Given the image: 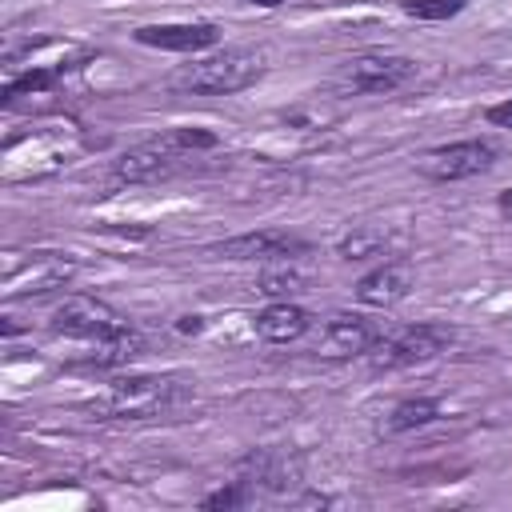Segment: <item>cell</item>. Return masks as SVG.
<instances>
[{
  "label": "cell",
  "instance_id": "obj_14",
  "mask_svg": "<svg viewBox=\"0 0 512 512\" xmlns=\"http://www.w3.org/2000/svg\"><path fill=\"white\" fill-rule=\"evenodd\" d=\"M308 324H312V316L300 308V304H288V300H276V304H268L256 320H252V328H256V336H264V340H272V344H288V340H300L304 332H308Z\"/></svg>",
  "mask_w": 512,
  "mask_h": 512
},
{
  "label": "cell",
  "instance_id": "obj_13",
  "mask_svg": "<svg viewBox=\"0 0 512 512\" xmlns=\"http://www.w3.org/2000/svg\"><path fill=\"white\" fill-rule=\"evenodd\" d=\"M136 40L168 52H200L220 40V28L216 24H148V28H136Z\"/></svg>",
  "mask_w": 512,
  "mask_h": 512
},
{
  "label": "cell",
  "instance_id": "obj_12",
  "mask_svg": "<svg viewBox=\"0 0 512 512\" xmlns=\"http://www.w3.org/2000/svg\"><path fill=\"white\" fill-rule=\"evenodd\" d=\"M412 268L404 264V260H384L380 268H372L360 284H356V296H360V304H368V308H392V304H400L408 292H412Z\"/></svg>",
  "mask_w": 512,
  "mask_h": 512
},
{
  "label": "cell",
  "instance_id": "obj_10",
  "mask_svg": "<svg viewBox=\"0 0 512 512\" xmlns=\"http://www.w3.org/2000/svg\"><path fill=\"white\" fill-rule=\"evenodd\" d=\"M212 252L224 260H288V256H304L308 244L288 232L264 228V232H244V236L220 240V244H212Z\"/></svg>",
  "mask_w": 512,
  "mask_h": 512
},
{
  "label": "cell",
  "instance_id": "obj_23",
  "mask_svg": "<svg viewBox=\"0 0 512 512\" xmlns=\"http://www.w3.org/2000/svg\"><path fill=\"white\" fill-rule=\"evenodd\" d=\"M248 4H264V8H276V4H284V0H248Z\"/></svg>",
  "mask_w": 512,
  "mask_h": 512
},
{
  "label": "cell",
  "instance_id": "obj_15",
  "mask_svg": "<svg viewBox=\"0 0 512 512\" xmlns=\"http://www.w3.org/2000/svg\"><path fill=\"white\" fill-rule=\"evenodd\" d=\"M440 416V404L436 400H428V396H408V400H400V404H392L388 412H384V420H380V432L384 436H396V432H412V428H424V424H432Z\"/></svg>",
  "mask_w": 512,
  "mask_h": 512
},
{
  "label": "cell",
  "instance_id": "obj_18",
  "mask_svg": "<svg viewBox=\"0 0 512 512\" xmlns=\"http://www.w3.org/2000/svg\"><path fill=\"white\" fill-rule=\"evenodd\" d=\"M384 248H388V236L380 228H356V232H348L340 240L336 252L344 260H372V256H384Z\"/></svg>",
  "mask_w": 512,
  "mask_h": 512
},
{
  "label": "cell",
  "instance_id": "obj_5",
  "mask_svg": "<svg viewBox=\"0 0 512 512\" xmlns=\"http://www.w3.org/2000/svg\"><path fill=\"white\" fill-rule=\"evenodd\" d=\"M124 328H128V320L112 304H104L96 296H68L52 312V332L56 336H72V340H92L96 344V340H108V336H116Z\"/></svg>",
  "mask_w": 512,
  "mask_h": 512
},
{
  "label": "cell",
  "instance_id": "obj_11",
  "mask_svg": "<svg viewBox=\"0 0 512 512\" xmlns=\"http://www.w3.org/2000/svg\"><path fill=\"white\" fill-rule=\"evenodd\" d=\"M296 480H300V460L280 448H260L240 464V484H248V488L288 492Z\"/></svg>",
  "mask_w": 512,
  "mask_h": 512
},
{
  "label": "cell",
  "instance_id": "obj_17",
  "mask_svg": "<svg viewBox=\"0 0 512 512\" xmlns=\"http://www.w3.org/2000/svg\"><path fill=\"white\" fill-rule=\"evenodd\" d=\"M140 352H144V336L136 328H124V332H116L108 340H96V352H92V360L84 368H116V364L136 360Z\"/></svg>",
  "mask_w": 512,
  "mask_h": 512
},
{
  "label": "cell",
  "instance_id": "obj_3",
  "mask_svg": "<svg viewBox=\"0 0 512 512\" xmlns=\"http://www.w3.org/2000/svg\"><path fill=\"white\" fill-rule=\"evenodd\" d=\"M448 340H452V336H448L444 328H436V324H408V328L380 332V340H376V348L368 352V360H372V368H384V372H392V368H412V364H424V360L440 356Z\"/></svg>",
  "mask_w": 512,
  "mask_h": 512
},
{
  "label": "cell",
  "instance_id": "obj_16",
  "mask_svg": "<svg viewBox=\"0 0 512 512\" xmlns=\"http://www.w3.org/2000/svg\"><path fill=\"white\" fill-rule=\"evenodd\" d=\"M304 288H308V272L296 264V256L276 260V264H268V268L256 276V292H264V296L288 300V296H296V292H304Z\"/></svg>",
  "mask_w": 512,
  "mask_h": 512
},
{
  "label": "cell",
  "instance_id": "obj_8",
  "mask_svg": "<svg viewBox=\"0 0 512 512\" xmlns=\"http://www.w3.org/2000/svg\"><path fill=\"white\" fill-rule=\"evenodd\" d=\"M176 160H184V144L176 140V132H164L148 144H136L128 148L120 160H116V180L124 184H148V180H160L176 168Z\"/></svg>",
  "mask_w": 512,
  "mask_h": 512
},
{
  "label": "cell",
  "instance_id": "obj_2",
  "mask_svg": "<svg viewBox=\"0 0 512 512\" xmlns=\"http://www.w3.org/2000/svg\"><path fill=\"white\" fill-rule=\"evenodd\" d=\"M264 72V52L260 48H224L208 60H196L188 68H180L172 76V84L180 92H196V96H232L248 84H256Z\"/></svg>",
  "mask_w": 512,
  "mask_h": 512
},
{
  "label": "cell",
  "instance_id": "obj_20",
  "mask_svg": "<svg viewBox=\"0 0 512 512\" xmlns=\"http://www.w3.org/2000/svg\"><path fill=\"white\" fill-rule=\"evenodd\" d=\"M52 84H56V72H52V68H32V72L16 76V80L4 88V100H16L20 92H44V88H52Z\"/></svg>",
  "mask_w": 512,
  "mask_h": 512
},
{
  "label": "cell",
  "instance_id": "obj_7",
  "mask_svg": "<svg viewBox=\"0 0 512 512\" xmlns=\"http://www.w3.org/2000/svg\"><path fill=\"white\" fill-rule=\"evenodd\" d=\"M416 76V60L408 56H388V52H364V56H352L344 64V84L352 92H396L404 88L408 80Z\"/></svg>",
  "mask_w": 512,
  "mask_h": 512
},
{
  "label": "cell",
  "instance_id": "obj_6",
  "mask_svg": "<svg viewBox=\"0 0 512 512\" xmlns=\"http://www.w3.org/2000/svg\"><path fill=\"white\" fill-rule=\"evenodd\" d=\"M76 276V260L68 252H32L28 260H16L4 272V292L16 296H40L52 288H64Z\"/></svg>",
  "mask_w": 512,
  "mask_h": 512
},
{
  "label": "cell",
  "instance_id": "obj_1",
  "mask_svg": "<svg viewBox=\"0 0 512 512\" xmlns=\"http://www.w3.org/2000/svg\"><path fill=\"white\" fill-rule=\"evenodd\" d=\"M188 392H192L188 376H132V380L112 384V392L92 400L84 412H92L100 420H152V416L176 408Z\"/></svg>",
  "mask_w": 512,
  "mask_h": 512
},
{
  "label": "cell",
  "instance_id": "obj_4",
  "mask_svg": "<svg viewBox=\"0 0 512 512\" xmlns=\"http://www.w3.org/2000/svg\"><path fill=\"white\" fill-rule=\"evenodd\" d=\"M496 156H500V148L492 140H456V144H440V148L424 152L416 160V168H420V176L448 184V180H468V176L488 172L496 164Z\"/></svg>",
  "mask_w": 512,
  "mask_h": 512
},
{
  "label": "cell",
  "instance_id": "obj_22",
  "mask_svg": "<svg viewBox=\"0 0 512 512\" xmlns=\"http://www.w3.org/2000/svg\"><path fill=\"white\" fill-rule=\"evenodd\" d=\"M484 116H488V124H496V128H512V100H504V104H492Z\"/></svg>",
  "mask_w": 512,
  "mask_h": 512
},
{
  "label": "cell",
  "instance_id": "obj_9",
  "mask_svg": "<svg viewBox=\"0 0 512 512\" xmlns=\"http://www.w3.org/2000/svg\"><path fill=\"white\" fill-rule=\"evenodd\" d=\"M380 324L364 320V316H332L324 328H320V340H316V352L328 356V360H348V356H368L380 340Z\"/></svg>",
  "mask_w": 512,
  "mask_h": 512
},
{
  "label": "cell",
  "instance_id": "obj_19",
  "mask_svg": "<svg viewBox=\"0 0 512 512\" xmlns=\"http://www.w3.org/2000/svg\"><path fill=\"white\" fill-rule=\"evenodd\" d=\"M468 0H400V8L416 20H448L456 12H464Z\"/></svg>",
  "mask_w": 512,
  "mask_h": 512
},
{
  "label": "cell",
  "instance_id": "obj_21",
  "mask_svg": "<svg viewBox=\"0 0 512 512\" xmlns=\"http://www.w3.org/2000/svg\"><path fill=\"white\" fill-rule=\"evenodd\" d=\"M248 500V484H240V480H232L228 488H220V492H212V496H204L200 500V508H240Z\"/></svg>",
  "mask_w": 512,
  "mask_h": 512
}]
</instances>
